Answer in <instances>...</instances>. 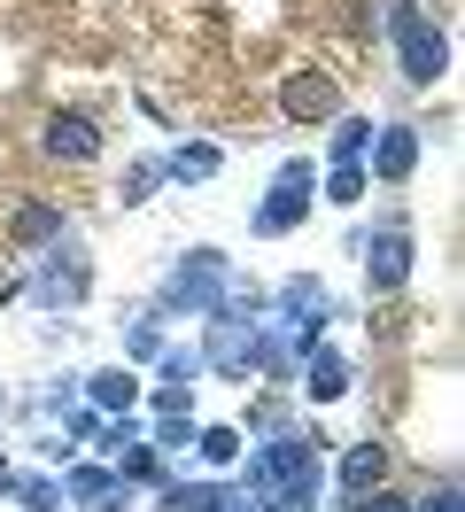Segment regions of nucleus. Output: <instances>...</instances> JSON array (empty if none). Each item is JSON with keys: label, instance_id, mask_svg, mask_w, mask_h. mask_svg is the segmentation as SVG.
Returning <instances> with one entry per match:
<instances>
[{"label": "nucleus", "instance_id": "f257e3e1", "mask_svg": "<svg viewBox=\"0 0 465 512\" xmlns=\"http://www.w3.org/2000/svg\"><path fill=\"white\" fill-rule=\"evenodd\" d=\"M380 16H388V39H396V63H403V78H411V86H434V78L450 70V32L434 24V16L419 8V0H388Z\"/></svg>", "mask_w": 465, "mask_h": 512}, {"label": "nucleus", "instance_id": "f03ea898", "mask_svg": "<svg viewBox=\"0 0 465 512\" xmlns=\"http://www.w3.org/2000/svg\"><path fill=\"white\" fill-rule=\"evenodd\" d=\"M225 295H233V264L217 249H186L179 264H171V280H163V311H171V319H210Z\"/></svg>", "mask_w": 465, "mask_h": 512}, {"label": "nucleus", "instance_id": "7ed1b4c3", "mask_svg": "<svg viewBox=\"0 0 465 512\" xmlns=\"http://www.w3.org/2000/svg\"><path fill=\"white\" fill-rule=\"evenodd\" d=\"M310 210H318V171H310L303 156H287L272 171V194L256 202V218H248V225H256V241H279V233H295Z\"/></svg>", "mask_w": 465, "mask_h": 512}, {"label": "nucleus", "instance_id": "20e7f679", "mask_svg": "<svg viewBox=\"0 0 465 512\" xmlns=\"http://www.w3.org/2000/svg\"><path fill=\"white\" fill-rule=\"evenodd\" d=\"M93 288V256L78 241H55V249L39 256V272H31V303L39 311H78Z\"/></svg>", "mask_w": 465, "mask_h": 512}, {"label": "nucleus", "instance_id": "39448f33", "mask_svg": "<svg viewBox=\"0 0 465 512\" xmlns=\"http://www.w3.org/2000/svg\"><path fill=\"white\" fill-rule=\"evenodd\" d=\"M411 272H419V249H411V233L388 218L365 241V280H372V295H403V288H411Z\"/></svg>", "mask_w": 465, "mask_h": 512}, {"label": "nucleus", "instance_id": "423d86ee", "mask_svg": "<svg viewBox=\"0 0 465 512\" xmlns=\"http://www.w3.org/2000/svg\"><path fill=\"white\" fill-rule=\"evenodd\" d=\"M101 148H109V140H101V125H93V117H78V109H55V117H47V132H39V156H47V163H93Z\"/></svg>", "mask_w": 465, "mask_h": 512}, {"label": "nucleus", "instance_id": "0eeeda50", "mask_svg": "<svg viewBox=\"0 0 465 512\" xmlns=\"http://www.w3.org/2000/svg\"><path fill=\"white\" fill-rule=\"evenodd\" d=\"M279 109H287L295 125H326V117H341V86H334V70H295V78L279 86Z\"/></svg>", "mask_w": 465, "mask_h": 512}, {"label": "nucleus", "instance_id": "6e6552de", "mask_svg": "<svg viewBox=\"0 0 465 512\" xmlns=\"http://www.w3.org/2000/svg\"><path fill=\"white\" fill-rule=\"evenodd\" d=\"M365 179H388V187H403L411 171H419V132L411 125H372V148H365Z\"/></svg>", "mask_w": 465, "mask_h": 512}, {"label": "nucleus", "instance_id": "1a4fd4ad", "mask_svg": "<svg viewBox=\"0 0 465 512\" xmlns=\"http://www.w3.org/2000/svg\"><path fill=\"white\" fill-rule=\"evenodd\" d=\"M62 497H78V512H124L132 505V481L109 474V466H70Z\"/></svg>", "mask_w": 465, "mask_h": 512}, {"label": "nucleus", "instance_id": "9d476101", "mask_svg": "<svg viewBox=\"0 0 465 512\" xmlns=\"http://www.w3.org/2000/svg\"><path fill=\"white\" fill-rule=\"evenodd\" d=\"M349 388H357V365L318 342V350H310V365H303V396H310V404H341Z\"/></svg>", "mask_w": 465, "mask_h": 512}, {"label": "nucleus", "instance_id": "9b49d317", "mask_svg": "<svg viewBox=\"0 0 465 512\" xmlns=\"http://www.w3.org/2000/svg\"><path fill=\"white\" fill-rule=\"evenodd\" d=\"M8 241H16V249H55L62 241V202H16V210H8Z\"/></svg>", "mask_w": 465, "mask_h": 512}, {"label": "nucleus", "instance_id": "f8f14e48", "mask_svg": "<svg viewBox=\"0 0 465 512\" xmlns=\"http://www.w3.org/2000/svg\"><path fill=\"white\" fill-rule=\"evenodd\" d=\"M155 505H163V512H233L241 497H233L225 481H163Z\"/></svg>", "mask_w": 465, "mask_h": 512}, {"label": "nucleus", "instance_id": "ddd939ff", "mask_svg": "<svg viewBox=\"0 0 465 512\" xmlns=\"http://www.w3.org/2000/svg\"><path fill=\"white\" fill-rule=\"evenodd\" d=\"M388 481V450L380 443H349L341 450V497H365V489H380Z\"/></svg>", "mask_w": 465, "mask_h": 512}, {"label": "nucleus", "instance_id": "4468645a", "mask_svg": "<svg viewBox=\"0 0 465 512\" xmlns=\"http://www.w3.org/2000/svg\"><path fill=\"white\" fill-rule=\"evenodd\" d=\"M140 404V381L124 373V365H109V373H93V412H109V419H124Z\"/></svg>", "mask_w": 465, "mask_h": 512}, {"label": "nucleus", "instance_id": "2eb2a0df", "mask_svg": "<svg viewBox=\"0 0 465 512\" xmlns=\"http://www.w3.org/2000/svg\"><path fill=\"white\" fill-rule=\"evenodd\" d=\"M217 148L210 140H194V148H179V156H163V171H171V179H179V187H202V179H217Z\"/></svg>", "mask_w": 465, "mask_h": 512}, {"label": "nucleus", "instance_id": "dca6fc26", "mask_svg": "<svg viewBox=\"0 0 465 512\" xmlns=\"http://www.w3.org/2000/svg\"><path fill=\"white\" fill-rule=\"evenodd\" d=\"M279 311H287L295 326H303V319H334V303H326L318 280H287V288H279Z\"/></svg>", "mask_w": 465, "mask_h": 512}, {"label": "nucleus", "instance_id": "f3484780", "mask_svg": "<svg viewBox=\"0 0 465 512\" xmlns=\"http://www.w3.org/2000/svg\"><path fill=\"white\" fill-rule=\"evenodd\" d=\"M163 179H171V171H163V156H140L132 163V171H124V210H140V202H155V187H163Z\"/></svg>", "mask_w": 465, "mask_h": 512}, {"label": "nucleus", "instance_id": "a211bd4d", "mask_svg": "<svg viewBox=\"0 0 465 512\" xmlns=\"http://www.w3.org/2000/svg\"><path fill=\"white\" fill-rule=\"evenodd\" d=\"M365 148H372V125L365 117H341L334 140H326V163H365Z\"/></svg>", "mask_w": 465, "mask_h": 512}, {"label": "nucleus", "instance_id": "6ab92c4d", "mask_svg": "<svg viewBox=\"0 0 465 512\" xmlns=\"http://www.w3.org/2000/svg\"><path fill=\"white\" fill-rule=\"evenodd\" d=\"M357 194H365V163H334L318 202H341V210H357Z\"/></svg>", "mask_w": 465, "mask_h": 512}, {"label": "nucleus", "instance_id": "aec40b11", "mask_svg": "<svg viewBox=\"0 0 465 512\" xmlns=\"http://www.w3.org/2000/svg\"><path fill=\"white\" fill-rule=\"evenodd\" d=\"M194 450H202V466H233V458H241V435H233V427H194Z\"/></svg>", "mask_w": 465, "mask_h": 512}, {"label": "nucleus", "instance_id": "412c9836", "mask_svg": "<svg viewBox=\"0 0 465 512\" xmlns=\"http://www.w3.org/2000/svg\"><path fill=\"white\" fill-rule=\"evenodd\" d=\"M16 505H24V512H62V505H70V497H62V481L31 474V481H16Z\"/></svg>", "mask_w": 465, "mask_h": 512}, {"label": "nucleus", "instance_id": "4be33fe9", "mask_svg": "<svg viewBox=\"0 0 465 512\" xmlns=\"http://www.w3.org/2000/svg\"><path fill=\"white\" fill-rule=\"evenodd\" d=\"M155 450L171 458V450H194V419L186 412H155Z\"/></svg>", "mask_w": 465, "mask_h": 512}, {"label": "nucleus", "instance_id": "5701e85b", "mask_svg": "<svg viewBox=\"0 0 465 512\" xmlns=\"http://www.w3.org/2000/svg\"><path fill=\"white\" fill-rule=\"evenodd\" d=\"M194 373H202V357H194V350H163V365H155V381H163V388H194Z\"/></svg>", "mask_w": 465, "mask_h": 512}, {"label": "nucleus", "instance_id": "b1692460", "mask_svg": "<svg viewBox=\"0 0 465 512\" xmlns=\"http://www.w3.org/2000/svg\"><path fill=\"white\" fill-rule=\"evenodd\" d=\"M117 458H124V466H117L124 481H155V474H163V450H155V443H132V450H117Z\"/></svg>", "mask_w": 465, "mask_h": 512}, {"label": "nucleus", "instance_id": "393cba45", "mask_svg": "<svg viewBox=\"0 0 465 512\" xmlns=\"http://www.w3.org/2000/svg\"><path fill=\"white\" fill-rule=\"evenodd\" d=\"M124 350H132V357H163V326H155V319H132V326H124Z\"/></svg>", "mask_w": 465, "mask_h": 512}, {"label": "nucleus", "instance_id": "a878e982", "mask_svg": "<svg viewBox=\"0 0 465 512\" xmlns=\"http://www.w3.org/2000/svg\"><path fill=\"white\" fill-rule=\"evenodd\" d=\"M365 512H411V497H396V489H365Z\"/></svg>", "mask_w": 465, "mask_h": 512}, {"label": "nucleus", "instance_id": "bb28decb", "mask_svg": "<svg viewBox=\"0 0 465 512\" xmlns=\"http://www.w3.org/2000/svg\"><path fill=\"white\" fill-rule=\"evenodd\" d=\"M411 512H458V489H434L427 505H411Z\"/></svg>", "mask_w": 465, "mask_h": 512}, {"label": "nucleus", "instance_id": "cd10ccee", "mask_svg": "<svg viewBox=\"0 0 465 512\" xmlns=\"http://www.w3.org/2000/svg\"><path fill=\"white\" fill-rule=\"evenodd\" d=\"M0 489H16V466H8V458H0Z\"/></svg>", "mask_w": 465, "mask_h": 512}, {"label": "nucleus", "instance_id": "c85d7f7f", "mask_svg": "<svg viewBox=\"0 0 465 512\" xmlns=\"http://www.w3.org/2000/svg\"><path fill=\"white\" fill-rule=\"evenodd\" d=\"M241 512H248V505H241Z\"/></svg>", "mask_w": 465, "mask_h": 512}]
</instances>
